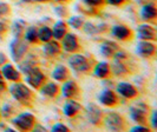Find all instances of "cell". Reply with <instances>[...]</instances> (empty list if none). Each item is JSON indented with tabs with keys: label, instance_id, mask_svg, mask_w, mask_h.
I'll list each match as a JSON object with an SVG mask.
<instances>
[{
	"label": "cell",
	"instance_id": "e575fe53",
	"mask_svg": "<svg viewBox=\"0 0 157 132\" xmlns=\"http://www.w3.org/2000/svg\"><path fill=\"white\" fill-rule=\"evenodd\" d=\"M128 0H105V4L112 5V6H122L124 5Z\"/></svg>",
	"mask_w": 157,
	"mask_h": 132
},
{
	"label": "cell",
	"instance_id": "b9f144b4",
	"mask_svg": "<svg viewBox=\"0 0 157 132\" xmlns=\"http://www.w3.org/2000/svg\"><path fill=\"white\" fill-rule=\"evenodd\" d=\"M6 90V87H5V84H2V85H0V93H2L4 91Z\"/></svg>",
	"mask_w": 157,
	"mask_h": 132
},
{
	"label": "cell",
	"instance_id": "ba28073f",
	"mask_svg": "<svg viewBox=\"0 0 157 132\" xmlns=\"http://www.w3.org/2000/svg\"><path fill=\"white\" fill-rule=\"evenodd\" d=\"M60 40H62V45L60 46H62L64 51H66L69 53H76L79 50L78 39H77V37L75 34L66 32L65 36Z\"/></svg>",
	"mask_w": 157,
	"mask_h": 132
},
{
	"label": "cell",
	"instance_id": "52a82bcc",
	"mask_svg": "<svg viewBox=\"0 0 157 132\" xmlns=\"http://www.w3.org/2000/svg\"><path fill=\"white\" fill-rule=\"evenodd\" d=\"M11 55L13 60L17 62H20L25 58V55L27 52V44L21 40V38H16L10 45Z\"/></svg>",
	"mask_w": 157,
	"mask_h": 132
},
{
	"label": "cell",
	"instance_id": "277c9868",
	"mask_svg": "<svg viewBox=\"0 0 157 132\" xmlns=\"http://www.w3.org/2000/svg\"><path fill=\"white\" fill-rule=\"evenodd\" d=\"M102 120L104 122L105 127L111 131H122L125 129V122H124L123 117L116 112L106 113Z\"/></svg>",
	"mask_w": 157,
	"mask_h": 132
},
{
	"label": "cell",
	"instance_id": "4316f807",
	"mask_svg": "<svg viewBox=\"0 0 157 132\" xmlns=\"http://www.w3.org/2000/svg\"><path fill=\"white\" fill-rule=\"evenodd\" d=\"M25 30H26V23L23 20H17L12 26V32L16 38H23Z\"/></svg>",
	"mask_w": 157,
	"mask_h": 132
},
{
	"label": "cell",
	"instance_id": "d6a6232c",
	"mask_svg": "<svg viewBox=\"0 0 157 132\" xmlns=\"http://www.w3.org/2000/svg\"><path fill=\"white\" fill-rule=\"evenodd\" d=\"M83 28H84V31L86 32L87 34H94V33H97V27L94 26V24L91 23H86V24H83Z\"/></svg>",
	"mask_w": 157,
	"mask_h": 132
},
{
	"label": "cell",
	"instance_id": "9a60e30c",
	"mask_svg": "<svg viewBox=\"0 0 157 132\" xmlns=\"http://www.w3.org/2000/svg\"><path fill=\"white\" fill-rule=\"evenodd\" d=\"M111 33L115 38H117L118 40H122V41H125L132 37V32L131 30L125 26V25H116L112 27Z\"/></svg>",
	"mask_w": 157,
	"mask_h": 132
},
{
	"label": "cell",
	"instance_id": "ffe728a7",
	"mask_svg": "<svg viewBox=\"0 0 157 132\" xmlns=\"http://www.w3.org/2000/svg\"><path fill=\"white\" fill-rule=\"evenodd\" d=\"M157 16V9L154 2H145L141 8V17L143 20L149 21L155 19Z\"/></svg>",
	"mask_w": 157,
	"mask_h": 132
},
{
	"label": "cell",
	"instance_id": "7c38bea8",
	"mask_svg": "<svg viewBox=\"0 0 157 132\" xmlns=\"http://www.w3.org/2000/svg\"><path fill=\"white\" fill-rule=\"evenodd\" d=\"M117 92L119 93V96L124 97L126 99H134L138 96L137 89L129 83H119L117 85Z\"/></svg>",
	"mask_w": 157,
	"mask_h": 132
},
{
	"label": "cell",
	"instance_id": "5b68a950",
	"mask_svg": "<svg viewBox=\"0 0 157 132\" xmlns=\"http://www.w3.org/2000/svg\"><path fill=\"white\" fill-rule=\"evenodd\" d=\"M130 116L137 124L145 125L149 116V106L144 103H138L130 109Z\"/></svg>",
	"mask_w": 157,
	"mask_h": 132
},
{
	"label": "cell",
	"instance_id": "f546056e",
	"mask_svg": "<svg viewBox=\"0 0 157 132\" xmlns=\"http://www.w3.org/2000/svg\"><path fill=\"white\" fill-rule=\"evenodd\" d=\"M86 6L89 7H92V8H97V7H101L105 4V0H82Z\"/></svg>",
	"mask_w": 157,
	"mask_h": 132
},
{
	"label": "cell",
	"instance_id": "8d00e7d4",
	"mask_svg": "<svg viewBox=\"0 0 157 132\" xmlns=\"http://www.w3.org/2000/svg\"><path fill=\"white\" fill-rule=\"evenodd\" d=\"M56 12L59 14L60 17H66L67 16V9L65 7H57L56 8Z\"/></svg>",
	"mask_w": 157,
	"mask_h": 132
},
{
	"label": "cell",
	"instance_id": "4dcf8cb0",
	"mask_svg": "<svg viewBox=\"0 0 157 132\" xmlns=\"http://www.w3.org/2000/svg\"><path fill=\"white\" fill-rule=\"evenodd\" d=\"M13 113V107L10 105V104H6L2 106V109L0 110V116L2 117H10Z\"/></svg>",
	"mask_w": 157,
	"mask_h": 132
},
{
	"label": "cell",
	"instance_id": "7402d4cb",
	"mask_svg": "<svg viewBox=\"0 0 157 132\" xmlns=\"http://www.w3.org/2000/svg\"><path fill=\"white\" fill-rule=\"evenodd\" d=\"M118 51V45L113 41L106 40L101 45V53L104 57H113V55Z\"/></svg>",
	"mask_w": 157,
	"mask_h": 132
},
{
	"label": "cell",
	"instance_id": "ee69618b",
	"mask_svg": "<svg viewBox=\"0 0 157 132\" xmlns=\"http://www.w3.org/2000/svg\"><path fill=\"white\" fill-rule=\"evenodd\" d=\"M57 2H66V1H69V0H55Z\"/></svg>",
	"mask_w": 157,
	"mask_h": 132
},
{
	"label": "cell",
	"instance_id": "ab89813d",
	"mask_svg": "<svg viewBox=\"0 0 157 132\" xmlns=\"http://www.w3.org/2000/svg\"><path fill=\"white\" fill-rule=\"evenodd\" d=\"M6 60H7V59H6V55L0 52V66H1V65H4V64L6 62Z\"/></svg>",
	"mask_w": 157,
	"mask_h": 132
},
{
	"label": "cell",
	"instance_id": "8992f818",
	"mask_svg": "<svg viewBox=\"0 0 157 132\" xmlns=\"http://www.w3.org/2000/svg\"><path fill=\"white\" fill-rule=\"evenodd\" d=\"M25 74H26V78H25L26 83L30 86H32L33 89H37V90H39L40 86L46 81V77L44 76V73L37 66L32 67L31 70L27 71Z\"/></svg>",
	"mask_w": 157,
	"mask_h": 132
},
{
	"label": "cell",
	"instance_id": "3957f363",
	"mask_svg": "<svg viewBox=\"0 0 157 132\" xmlns=\"http://www.w3.org/2000/svg\"><path fill=\"white\" fill-rule=\"evenodd\" d=\"M12 123L20 131H30L36 125V117L30 112H23L13 118Z\"/></svg>",
	"mask_w": 157,
	"mask_h": 132
},
{
	"label": "cell",
	"instance_id": "4fadbf2b",
	"mask_svg": "<svg viewBox=\"0 0 157 132\" xmlns=\"http://www.w3.org/2000/svg\"><path fill=\"white\" fill-rule=\"evenodd\" d=\"M137 38L141 40H155L156 30L148 24H142L137 27Z\"/></svg>",
	"mask_w": 157,
	"mask_h": 132
},
{
	"label": "cell",
	"instance_id": "2e32d148",
	"mask_svg": "<svg viewBox=\"0 0 157 132\" xmlns=\"http://www.w3.org/2000/svg\"><path fill=\"white\" fill-rule=\"evenodd\" d=\"M98 99L101 101V104L105 105V106H115V105H117L118 103L117 94L115 93L113 91H111V90L102 91L98 96Z\"/></svg>",
	"mask_w": 157,
	"mask_h": 132
},
{
	"label": "cell",
	"instance_id": "7dc6e473",
	"mask_svg": "<svg viewBox=\"0 0 157 132\" xmlns=\"http://www.w3.org/2000/svg\"><path fill=\"white\" fill-rule=\"evenodd\" d=\"M0 117H1V116H0Z\"/></svg>",
	"mask_w": 157,
	"mask_h": 132
},
{
	"label": "cell",
	"instance_id": "bcb514c9",
	"mask_svg": "<svg viewBox=\"0 0 157 132\" xmlns=\"http://www.w3.org/2000/svg\"><path fill=\"white\" fill-rule=\"evenodd\" d=\"M144 1H145V2H149L150 0H144Z\"/></svg>",
	"mask_w": 157,
	"mask_h": 132
},
{
	"label": "cell",
	"instance_id": "e0dca14e",
	"mask_svg": "<svg viewBox=\"0 0 157 132\" xmlns=\"http://www.w3.org/2000/svg\"><path fill=\"white\" fill-rule=\"evenodd\" d=\"M39 91L40 93L43 94V96H45V97H47V98H56L58 96V93H59L60 89L53 81H47V83L45 81L39 87Z\"/></svg>",
	"mask_w": 157,
	"mask_h": 132
},
{
	"label": "cell",
	"instance_id": "60d3db41",
	"mask_svg": "<svg viewBox=\"0 0 157 132\" xmlns=\"http://www.w3.org/2000/svg\"><path fill=\"white\" fill-rule=\"evenodd\" d=\"M2 84H5V79H4V77H2L1 70H0V85H2Z\"/></svg>",
	"mask_w": 157,
	"mask_h": 132
},
{
	"label": "cell",
	"instance_id": "9c48e42d",
	"mask_svg": "<svg viewBox=\"0 0 157 132\" xmlns=\"http://www.w3.org/2000/svg\"><path fill=\"white\" fill-rule=\"evenodd\" d=\"M136 52H137V55H140L143 58H149L156 53V46H155V44L150 43V40H141L137 44Z\"/></svg>",
	"mask_w": 157,
	"mask_h": 132
},
{
	"label": "cell",
	"instance_id": "d4e9b609",
	"mask_svg": "<svg viewBox=\"0 0 157 132\" xmlns=\"http://www.w3.org/2000/svg\"><path fill=\"white\" fill-rule=\"evenodd\" d=\"M51 77L53 78L55 80H57V81H65L69 78V70H67L66 66L59 65V66H57L53 70Z\"/></svg>",
	"mask_w": 157,
	"mask_h": 132
},
{
	"label": "cell",
	"instance_id": "74e56055",
	"mask_svg": "<svg viewBox=\"0 0 157 132\" xmlns=\"http://www.w3.org/2000/svg\"><path fill=\"white\" fill-rule=\"evenodd\" d=\"M151 124H152V129L155 130L157 129V123H156V111L152 112V117H151Z\"/></svg>",
	"mask_w": 157,
	"mask_h": 132
},
{
	"label": "cell",
	"instance_id": "f1b7e54d",
	"mask_svg": "<svg viewBox=\"0 0 157 132\" xmlns=\"http://www.w3.org/2000/svg\"><path fill=\"white\" fill-rule=\"evenodd\" d=\"M67 24L72 26L73 28H76V30H78V28H82L83 27V24H84V20H83V18L82 17H78V16H73L71 17L70 19H69V21Z\"/></svg>",
	"mask_w": 157,
	"mask_h": 132
},
{
	"label": "cell",
	"instance_id": "f6af8a7d",
	"mask_svg": "<svg viewBox=\"0 0 157 132\" xmlns=\"http://www.w3.org/2000/svg\"><path fill=\"white\" fill-rule=\"evenodd\" d=\"M24 2H33V0H23Z\"/></svg>",
	"mask_w": 157,
	"mask_h": 132
},
{
	"label": "cell",
	"instance_id": "836d02e7",
	"mask_svg": "<svg viewBox=\"0 0 157 132\" xmlns=\"http://www.w3.org/2000/svg\"><path fill=\"white\" fill-rule=\"evenodd\" d=\"M52 131L53 132H67L69 131V127L65 126L64 124H62V123H57L56 125H53Z\"/></svg>",
	"mask_w": 157,
	"mask_h": 132
},
{
	"label": "cell",
	"instance_id": "30bf717a",
	"mask_svg": "<svg viewBox=\"0 0 157 132\" xmlns=\"http://www.w3.org/2000/svg\"><path fill=\"white\" fill-rule=\"evenodd\" d=\"M1 74L5 80L8 81H20L21 80V74L12 64H4L1 67Z\"/></svg>",
	"mask_w": 157,
	"mask_h": 132
},
{
	"label": "cell",
	"instance_id": "7a4b0ae2",
	"mask_svg": "<svg viewBox=\"0 0 157 132\" xmlns=\"http://www.w3.org/2000/svg\"><path fill=\"white\" fill-rule=\"evenodd\" d=\"M67 62L70 65L72 70L80 73H87L92 69V62L91 60L86 58L85 55H80V53H72L67 59Z\"/></svg>",
	"mask_w": 157,
	"mask_h": 132
},
{
	"label": "cell",
	"instance_id": "5bb4252c",
	"mask_svg": "<svg viewBox=\"0 0 157 132\" xmlns=\"http://www.w3.org/2000/svg\"><path fill=\"white\" fill-rule=\"evenodd\" d=\"M63 83L64 84L62 86V94H63L64 98L71 99V98H75L76 96H78L79 87L76 81H73V80H65Z\"/></svg>",
	"mask_w": 157,
	"mask_h": 132
},
{
	"label": "cell",
	"instance_id": "d6986e66",
	"mask_svg": "<svg viewBox=\"0 0 157 132\" xmlns=\"http://www.w3.org/2000/svg\"><path fill=\"white\" fill-rule=\"evenodd\" d=\"M80 110H82V105L79 104L78 101L73 100V98H71V99H67V101L64 104L63 112L66 117L71 118V117L77 116L80 112Z\"/></svg>",
	"mask_w": 157,
	"mask_h": 132
},
{
	"label": "cell",
	"instance_id": "f35d334b",
	"mask_svg": "<svg viewBox=\"0 0 157 132\" xmlns=\"http://www.w3.org/2000/svg\"><path fill=\"white\" fill-rule=\"evenodd\" d=\"M6 31H7V25L4 21H0V34H4Z\"/></svg>",
	"mask_w": 157,
	"mask_h": 132
},
{
	"label": "cell",
	"instance_id": "d590c367",
	"mask_svg": "<svg viewBox=\"0 0 157 132\" xmlns=\"http://www.w3.org/2000/svg\"><path fill=\"white\" fill-rule=\"evenodd\" d=\"M142 132V131H149V127H147L145 125H136V126H134L132 129H131V132Z\"/></svg>",
	"mask_w": 157,
	"mask_h": 132
},
{
	"label": "cell",
	"instance_id": "44dd1931",
	"mask_svg": "<svg viewBox=\"0 0 157 132\" xmlns=\"http://www.w3.org/2000/svg\"><path fill=\"white\" fill-rule=\"evenodd\" d=\"M110 65L105 62H101L96 64L94 67V74L99 79H105L110 76Z\"/></svg>",
	"mask_w": 157,
	"mask_h": 132
},
{
	"label": "cell",
	"instance_id": "7bdbcfd3",
	"mask_svg": "<svg viewBox=\"0 0 157 132\" xmlns=\"http://www.w3.org/2000/svg\"><path fill=\"white\" fill-rule=\"evenodd\" d=\"M34 1H37V2H47V1H50V0H33V2Z\"/></svg>",
	"mask_w": 157,
	"mask_h": 132
},
{
	"label": "cell",
	"instance_id": "484cf974",
	"mask_svg": "<svg viewBox=\"0 0 157 132\" xmlns=\"http://www.w3.org/2000/svg\"><path fill=\"white\" fill-rule=\"evenodd\" d=\"M37 34H38V41L40 43H46L53 38L52 30L47 26H41L39 30H37Z\"/></svg>",
	"mask_w": 157,
	"mask_h": 132
},
{
	"label": "cell",
	"instance_id": "6da1fadb",
	"mask_svg": "<svg viewBox=\"0 0 157 132\" xmlns=\"http://www.w3.org/2000/svg\"><path fill=\"white\" fill-rule=\"evenodd\" d=\"M10 93L18 103L23 105H30L33 101L32 91L21 81H13V84L10 86Z\"/></svg>",
	"mask_w": 157,
	"mask_h": 132
},
{
	"label": "cell",
	"instance_id": "603a6c76",
	"mask_svg": "<svg viewBox=\"0 0 157 132\" xmlns=\"http://www.w3.org/2000/svg\"><path fill=\"white\" fill-rule=\"evenodd\" d=\"M67 32V24L64 23L63 20L60 21H57L53 25V28H52V36L56 40H60L65 36V33Z\"/></svg>",
	"mask_w": 157,
	"mask_h": 132
},
{
	"label": "cell",
	"instance_id": "83f0119b",
	"mask_svg": "<svg viewBox=\"0 0 157 132\" xmlns=\"http://www.w3.org/2000/svg\"><path fill=\"white\" fill-rule=\"evenodd\" d=\"M23 37L25 38V40H26L27 43H32V44L38 43L37 28H36L34 26H30V27H27V28L25 30V33H24Z\"/></svg>",
	"mask_w": 157,
	"mask_h": 132
},
{
	"label": "cell",
	"instance_id": "ac0fdd59",
	"mask_svg": "<svg viewBox=\"0 0 157 132\" xmlns=\"http://www.w3.org/2000/svg\"><path fill=\"white\" fill-rule=\"evenodd\" d=\"M44 44H45V45L43 47V52L45 53L46 57L53 58V57L59 55L60 51H62V46H60V44H59L57 40L51 39V40H48V41L44 43Z\"/></svg>",
	"mask_w": 157,
	"mask_h": 132
},
{
	"label": "cell",
	"instance_id": "8fae6325",
	"mask_svg": "<svg viewBox=\"0 0 157 132\" xmlns=\"http://www.w3.org/2000/svg\"><path fill=\"white\" fill-rule=\"evenodd\" d=\"M103 111L96 104L91 103L87 105V109H86V113H87V118H89V122L91 123L92 125L97 126L102 123V119H103Z\"/></svg>",
	"mask_w": 157,
	"mask_h": 132
},
{
	"label": "cell",
	"instance_id": "1f68e13d",
	"mask_svg": "<svg viewBox=\"0 0 157 132\" xmlns=\"http://www.w3.org/2000/svg\"><path fill=\"white\" fill-rule=\"evenodd\" d=\"M10 12H11V9H10L8 4H6V2H1V1H0V18H1V17L8 16Z\"/></svg>",
	"mask_w": 157,
	"mask_h": 132
},
{
	"label": "cell",
	"instance_id": "cb8c5ba5",
	"mask_svg": "<svg viewBox=\"0 0 157 132\" xmlns=\"http://www.w3.org/2000/svg\"><path fill=\"white\" fill-rule=\"evenodd\" d=\"M110 70L112 71L113 74H116V76H125V74L129 73V67L125 65V62L117 60V59H115L112 66H110Z\"/></svg>",
	"mask_w": 157,
	"mask_h": 132
}]
</instances>
